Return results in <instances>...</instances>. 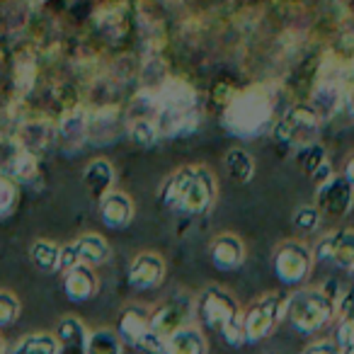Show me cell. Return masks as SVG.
<instances>
[{"label": "cell", "mask_w": 354, "mask_h": 354, "mask_svg": "<svg viewBox=\"0 0 354 354\" xmlns=\"http://www.w3.org/2000/svg\"><path fill=\"white\" fill-rule=\"evenodd\" d=\"M320 127H323V117L313 104H294L279 119H274L270 133L281 146L299 148L308 141H315Z\"/></svg>", "instance_id": "6"}, {"label": "cell", "mask_w": 354, "mask_h": 354, "mask_svg": "<svg viewBox=\"0 0 354 354\" xmlns=\"http://www.w3.org/2000/svg\"><path fill=\"white\" fill-rule=\"evenodd\" d=\"M354 207V187L342 177V172H335L330 180L315 185V209L323 218H344Z\"/></svg>", "instance_id": "8"}, {"label": "cell", "mask_w": 354, "mask_h": 354, "mask_svg": "<svg viewBox=\"0 0 354 354\" xmlns=\"http://www.w3.org/2000/svg\"><path fill=\"white\" fill-rule=\"evenodd\" d=\"M349 279H352V286H354V265L349 267Z\"/></svg>", "instance_id": "35"}, {"label": "cell", "mask_w": 354, "mask_h": 354, "mask_svg": "<svg viewBox=\"0 0 354 354\" xmlns=\"http://www.w3.org/2000/svg\"><path fill=\"white\" fill-rule=\"evenodd\" d=\"M315 260H323L339 270H347L354 265V228H335L325 233L313 248Z\"/></svg>", "instance_id": "10"}, {"label": "cell", "mask_w": 354, "mask_h": 354, "mask_svg": "<svg viewBox=\"0 0 354 354\" xmlns=\"http://www.w3.org/2000/svg\"><path fill=\"white\" fill-rule=\"evenodd\" d=\"M119 337L136 347L151 333V313L143 306H127L119 315Z\"/></svg>", "instance_id": "18"}, {"label": "cell", "mask_w": 354, "mask_h": 354, "mask_svg": "<svg viewBox=\"0 0 354 354\" xmlns=\"http://www.w3.org/2000/svg\"><path fill=\"white\" fill-rule=\"evenodd\" d=\"M83 185L93 199H102L107 192H112L114 185V167L107 158H95L83 170Z\"/></svg>", "instance_id": "19"}, {"label": "cell", "mask_w": 354, "mask_h": 354, "mask_svg": "<svg viewBox=\"0 0 354 354\" xmlns=\"http://www.w3.org/2000/svg\"><path fill=\"white\" fill-rule=\"evenodd\" d=\"M56 342H59L61 352L68 354H83L85 352V339H88V328L80 318L75 315H66L54 333Z\"/></svg>", "instance_id": "20"}, {"label": "cell", "mask_w": 354, "mask_h": 354, "mask_svg": "<svg viewBox=\"0 0 354 354\" xmlns=\"http://www.w3.org/2000/svg\"><path fill=\"white\" fill-rule=\"evenodd\" d=\"M124 339L119 337L117 330L112 328H97L88 333L83 354H122Z\"/></svg>", "instance_id": "24"}, {"label": "cell", "mask_w": 354, "mask_h": 354, "mask_svg": "<svg viewBox=\"0 0 354 354\" xmlns=\"http://www.w3.org/2000/svg\"><path fill=\"white\" fill-rule=\"evenodd\" d=\"M335 344L339 354H354V289H344L337 296L335 310Z\"/></svg>", "instance_id": "14"}, {"label": "cell", "mask_w": 354, "mask_h": 354, "mask_svg": "<svg viewBox=\"0 0 354 354\" xmlns=\"http://www.w3.org/2000/svg\"><path fill=\"white\" fill-rule=\"evenodd\" d=\"M100 218L107 228H127L133 218V202L127 192H107L100 199Z\"/></svg>", "instance_id": "15"}, {"label": "cell", "mask_w": 354, "mask_h": 354, "mask_svg": "<svg viewBox=\"0 0 354 354\" xmlns=\"http://www.w3.org/2000/svg\"><path fill=\"white\" fill-rule=\"evenodd\" d=\"M315 265L313 248L304 241H284L274 250L272 257V270L274 277L284 286H301L310 277Z\"/></svg>", "instance_id": "7"}, {"label": "cell", "mask_w": 354, "mask_h": 354, "mask_svg": "<svg viewBox=\"0 0 354 354\" xmlns=\"http://www.w3.org/2000/svg\"><path fill=\"white\" fill-rule=\"evenodd\" d=\"M17 202V183L6 172H0V218L8 216Z\"/></svg>", "instance_id": "31"}, {"label": "cell", "mask_w": 354, "mask_h": 354, "mask_svg": "<svg viewBox=\"0 0 354 354\" xmlns=\"http://www.w3.org/2000/svg\"><path fill=\"white\" fill-rule=\"evenodd\" d=\"M189 315H192L189 299H170L151 313V330L160 337H167L175 330L185 328L189 323Z\"/></svg>", "instance_id": "13"}, {"label": "cell", "mask_w": 354, "mask_h": 354, "mask_svg": "<svg viewBox=\"0 0 354 354\" xmlns=\"http://www.w3.org/2000/svg\"><path fill=\"white\" fill-rule=\"evenodd\" d=\"M209 344L204 333L197 325H185L165 337V349L162 354H207Z\"/></svg>", "instance_id": "17"}, {"label": "cell", "mask_w": 354, "mask_h": 354, "mask_svg": "<svg viewBox=\"0 0 354 354\" xmlns=\"http://www.w3.org/2000/svg\"><path fill=\"white\" fill-rule=\"evenodd\" d=\"M223 165H226L228 177L238 185L252 183V177H255V158L243 146L228 148L226 156H223Z\"/></svg>", "instance_id": "23"}, {"label": "cell", "mask_w": 354, "mask_h": 354, "mask_svg": "<svg viewBox=\"0 0 354 354\" xmlns=\"http://www.w3.org/2000/svg\"><path fill=\"white\" fill-rule=\"evenodd\" d=\"M245 243L236 236V233H218L212 243H209V260L218 272H236L245 262Z\"/></svg>", "instance_id": "11"}, {"label": "cell", "mask_w": 354, "mask_h": 354, "mask_svg": "<svg viewBox=\"0 0 354 354\" xmlns=\"http://www.w3.org/2000/svg\"><path fill=\"white\" fill-rule=\"evenodd\" d=\"M294 158H296V165L304 175H313L325 160H328V151L320 141H308L304 146L294 148Z\"/></svg>", "instance_id": "25"}, {"label": "cell", "mask_w": 354, "mask_h": 354, "mask_svg": "<svg viewBox=\"0 0 354 354\" xmlns=\"http://www.w3.org/2000/svg\"><path fill=\"white\" fill-rule=\"evenodd\" d=\"M223 129L236 138H257L274 124V95L265 85H250L231 95L223 107Z\"/></svg>", "instance_id": "2"}, {"label": "cell", "mask_w": 354, "mask_h": 354, "mask_svg": "<svg viewBox=\"0 0 354 354\" xmlns=\"http://www.w3.org/2000/svg\"><path fill=\"white\" fill-rule=\"evenodd\" d=\"M342 177L354 187V153H349L347 160H344V165H342Z\"/></svg>", "instance_id": "34"}, {"label": "cell", "mask_w": 354, "mask_h": 354, "mask_svg": "<svg viewBox=\"0 0 354 354\" xmlns=\"http://www.w3.org/2000/svg\"><path fill=\"white\" fill-rule=\"evenodd\" d=\"M64 291L71 301L83 304L97 294V274L90 265H73L64 272Z\"/></svg>", "instance_id": "16"}, {"label": "cell", "mask_w": 354, "mask_h": 354, "mask_svg": "<svg viewBox=\"0 0 354 354\" xmlns=\"http://www.w3.org/2000/svg\"><path fill=\"white\" fill-rule=\"evenodd\" d=\"M12 354H61V347L51 333H32L15 344Z\"/></svg>", "instance_id": "27"}, {"label": "cell", "mask_w": 354, "mask_h": 354, "mask_svg": "<svg viewBox=\"0 0 354 354\" xmlns=\"http://www.w3.org/2000/svg\"><path fill=\"white\" fill-rule=\"evenodd\" d=\"M216 194V177L207 165H185L165 177L158 199L170 212L202 216V214L212 212Z\"/></svg>", "instance_id": "1"}, {"label": "cell", "mask_w": 354, "mask_h": 354, "mask_svg": "<svg viewBox=\"0 0 354 354\" xmlns=\"http://www.w3.org/2000/svg\"><path fill=\"white\" fill-rule=\"evenodd\" d=\"M286 313V296L281 291H270V294L257 296L243 310V335L245 344H257L267 339L277 330V325L284 320Z\"/></svg>", "instance_id": "5"}, {"label": "cell", "mask_w": 354, "mask_h": 354, "mask_svg": "<svg viewBox=\"0 0 354 354\" xmlns=\"http://www.w3.org/2000/svg\"><path fill=\"white\" fill-rule=\"evenodd\" d=\"M20 315V301L12 291L0 289V328L12 325Z\"/></svg>", "instance_id": "30"}, {"label": "cell", "mask_w": 354, "mask_h": 354, "mask_svg": "<svg viewBox=\"0 0 354 354\" xmlns=\"http://www.w3.org/2000/svg\"><path fill=\"white\" fill-rule=\"evenodd\" d=\"M127 279L133 289L148 291L156 289L165 279V260L156 252H141V255L133 257V262L129 265Z\"/></svg>", "instance_id": "12"}, {"label": "cell", "mask_w": 354, "mask_h": 354, "mask_svg": "<svg viewBox=\"0 0 354 354\" xmlns=\"http://www.w3.org/2000/svg\"><path fill=\"white\" fill-rule=\"evenodd\" d=\"M109 255H112V250H109L107 241L97 233H88V236H80L78 241L68 243V245H61L59 272L71 270L73 265H104Z\"/></svg>", "instance_id": "9"}, {"label": "cell", "mask_w": 354, "mask_h": 354, "mask_svg": "<svg viewBox=\"0 0 354 354\" xmlns=\"http://www.w3.org/2000/svg\"><path fill=\"white\" fill-rule=\"evenodd\" d=\"M192 313L197 320L212 333H218L221 339L231 347H243L245 335H243V308L231 291L221 286H207L197 296L192 306Z\"/></svg>", "instance_id": "3"}, {"label": "cell", "mask_w": 354, "mask_h": 354, "mask_svg": "<svg viewBox=\"0 0 354 354\" xmlns=\"http://www.w3.org/2000/svg\"><path fill=\"white\" fill-rule=\"evenodd\" d=\"M129 138H131L136 146L141 148H151L158 143L160 133H158V127L153 122V117H131L129 119Z\"/></svg>", "instance_id": "28"}, {"label": "cell", "mask_w": 354, "mask_h": 354, "mask_svg": "<svg viewBox=\"0 0 354 354\" xmlns=\"http://www.w3.org/2000/svg\"><path fill=\"white\" fill-rule=\"evenodd\" d=\"M337 296L330 294L325 286H301L291 296H286L284 318L304 337L323 333L335 320Z\"/></svg>", "instance_id": "4"}, {"label": "cell", "mask_w": 354, "mask_h": 354, "mask_svg": "<svg viewBox=\"0 0 354 354\" xmlns=\"http://www.w3.org/2000/svg\"><path fill=\"white\" fill-rule=\"evenodd\" d=\"M15 73H17V88H20L22 93H27V90L32 88V83H35V73H37L35 61H20Z\"/></svg>", "instance_id": "33"}, {"label": "cell", "mask_w": 354, "mask_h": 354, "mask_svg": "<svg viewBox=\"0 0 354 354\" xmlns=\"http://www.w3.org/2000/svg\"><path fill=\"white\" fill-rule=\"evenodd\" d=\"M85 136H88V114L80 112V109L64 114V119L56 127V138H59L61 146L73 151L85 141Z\"/></svg>", "instance_id": "21"}, {"label": "cell", "mask_w": 354, "mask_h": 354, "mask_svg": "<svg viewBox=\"0 0 354 354\" xmlns=\"http://www.w3.org/2000/svg\"><path fill=\"white\" fill-rule=\"evenodd\" d=\"M301 354H339V349L333 337H313Z\"/></svg>", "instance_id": "32"}, {"label": "cell", "mask_w": 354, "mask_h": 354, "mask_svg": "<svg viewBox=\"0 0 354 354\" xmlns=\"http://www.w3.org/2000/svg\"><path fill=\"white\" fill-rule=\"evenodd\" d=\"M54 141H56V129L49 127V122H30L20 131V146L27 153H32L35 158L39 153L49 151Z\"/></svg>", "instance_id": "22"}, {"label": "cell", "mask_w": 354, "mask_h": 354, "mask_svg": "<svg viewBox=\"0 0 354 354\" xmlns=\"http://www.w3.org/2000/svg\"><path fill=\"white\" fill-rule=\"evenodd\" d=\"M61 245L54 241H35L30 248V260L39 272H59Z\"/></svg>", "instance_id": "26"}, {"label": "cell", "mask_w": 354, "mask_h": 354, "mask_svg": "<svg viewBox=\"0 0 354 354\" xmlns=\"http://www.w3.org/2000/svg\"><path fill=\"white\" fill-rule=\"evenodd\" d=\"M0 172H3V170H0Z\"/></svg>", "instance_id": "37"}, {"label": "cell", "mask_w": 354, "mask_h": 354, "mask_svg": "<svg viewBox=\"0 0 354 354\" xmlns=\"http://www.w3.org/2000/svg\"><path fill=\"white\" fill-rule=\"evenodd\" d=\"M323 221H325V218L320 216V212L315 209V204H304V207L296 209L294 216H291V223H294V228L299 233H304V236H310V233L320 231Z\"/></svg>", "instance_id": "29"}, {"label": "cell", "mask_w": 354, "mask_h": 354, "mask_svg": "<svg viewBox=\"0 0 354 354\" xmlns=\"http://www.w3.org/2000/svg\"><path fill=\"white\" fill-rule=\"evenodd\" d=\"M0 354H6V342H3V337H0Z\"/></svg>", "instance_id": "36"}]
</instances>
